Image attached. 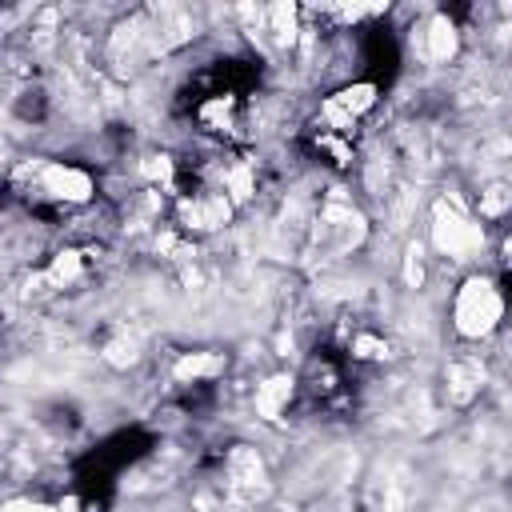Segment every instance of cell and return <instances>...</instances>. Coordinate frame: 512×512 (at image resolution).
Masks as SVG:
<instances>
[{"label":"cell","instance_id":"obj_13","mask_svg":"<svg viewBox=\"0 0 512 512\" xmlns=\"http://www.w3.org/2000/svg\"><path fill=\"white\" fill-rule=\"evenodd\" d=\"M140 172H144V180H152V184H168L172 172H176V164H172V156H148V160L140 164Z\"/></svg>","mask_w":512,"mask_h":512},{"label":"cell","instance_id":"obj_6","mask_svg":"<svg viewBox=\"0 0 512 512\" xmlns=\"http://www.w3.org/2000/svg\"><path fill=\"white\" fill-rule=\"evenodd\" d=\"M456 48H460L456 20L444 16V12H436V16L428 20V28H424V56H428L432 64H448V60L456 56Z\"/></svg>","mask_w":512,"mask_h":512},{"label":"cell","instance_id":"obj_9","mask_svg":"<svg viewBox=\"0 0 512 512\" xmlns=\"http://www.w3.org/2000/svg\"><path fill=\"white\" fill-rule=\"evenodd\" d=\"M80 272H84L80 252H76V248H64V252H56V256H52V264H48L36 280H40L44 288H52V292H56V288H72V284L80 280Z\"/></svg>","mask_w":512,"mask_h":512},{"label":"cell","instance_id":"obj_14","mask_svg":"<svg viewBox=\"0 0 512 512\" xmlns=\"http://www.w3.org/2000/svg\"><path fill=\"white\" fill-rule=\"evenodd\" d=\"M352 356H360V360H384V356H388V344L376 340V336H368V332H360V336L352 340Z\"/></svg>","mask_w":512,"mask_h":512},{"label":"cell","instance_id":"obj_1","mask_svg":"<svg viewBox=\"0 0 512 512\" xmlns=\"http://www.w3.org/2000/svg\"><path fill=\"white\" fill-rule=\"evenodd\" d=\"M504 320V296H500V284L484 272L468 276L460 288H456V300H452V328L464 336V340H488Z\"/></svg>","mask_w":512,"mask_h":512},{"label":"cell","instance_id":"obj_11","mask_svg":"<svg viewBox=\"0 0 512 512\" xmlns=\"http://www.w3.org/2000/svg\"><path fill=\"white\" fill-rule=\"evenodd\" d=\"M508 200H512L508 184H488V188H480V220H500V216L508 212Z\"/></svg>","mask_w":512,"mask_h":512},{"label":"cell","instance_id":"obj_3","mask_svg":"<svg viewBox=\"0 0 512 512\" xmlns=\"http://www.w3.org/2000/svg\"><path fill=\"white\" fill-rule=\"evenodd\" d=\"M36 184H40L44 196H52V200H60V204H88L92 192H96L92 176H88L84 168H76V164H64V160L40 164Z\"/></svg>","mask_w":512,"mask_h":512},{"label":"cell","instance_id":"obj_5","mask_svg":"<svg viewBox=\"0 0 512 512\" xmlns=\"http://www.w3.org/2000/svg\"><path fill=\"white\" fill-rule=\"evenodd\" d=\"M232 220V200L224 192H196L192 200H180V224L188 232H216Z\"/></svg>","mask_w":512,"mask_h":512},{"label":"cell","instance_id":"obj_8","mask_svg":"<svg viewBox=\"0 0 512 512\" xmlns=\"http://www.w3.org/2000/svg\"><path fill=\"white\" fill-rule=\"evenodd\" d=\"M480 388H484V368L476 360H452L448 364V400L452 404H468Z\"/></svg>","mask_w":512,"mask_h":512},{"label":"cell","instance_id":"obj_15","mask_svg":"<svg viewBox=\"0 0 512 512\" xmlns=\"http://www.w3.org/2000/svg\"><path fill=\"white\" fill-rule=\"evenodd\" d=\"M0 512H52L44 500H32V496H12L0 504Z\"/></svg>","mask_w":512,"mask_h":512},{"label":"cell","instance_id":"obj_4","mask_svg":"<svg viewBox=\"0 0 512 512\" xmlns=\"http://www.w3.org/2000/svg\"><path fill=\"white\" fill-rule=\"evenodd\" d=\"M376 104V84H344L340 92H332L324 104H320V116H324V124L328 128H336V132H348L368 108Z\"/></svg>","mask_w":512,"mask_h":512},{"label":"cell","instance_id":"obj_10","mask_svg":"<svg viewBox=\"0 0 512 512\" xmlns=\"http://www.w3.org/2000/svg\"><path fill=\"white\" fill-rule=\"evenodd\" d=\"M220 368H224V360H220L216 352H184V356L172 364V376H176L180 384H196V380L216 376Z\"/></svg>","mask_w":512,"mask_h":512},{"label":"cell","instance_id":"obj_12","mask_svg":"<svg viewBox=\"0 0 512 512\" xmlns=\"http://www.w3.org/2000/svg\"><path fill=\"white\" fill-rule=\"evenodd\" d=\"M136 356H140V344H136L132 336H120V340H112V344L104 348V360H108L112 368H128V364H136Z\"/></svg>","mask_w":512,"mask_h":512},{"label":"cell","instance_id":"obj_2","mask_svg":"<svg viewBox=\"0 0 512 512\" xmlns=\"http://www.w3.org/2000/svg\"><path fill=\"white\" fill-rule=\"evenodd\" d=\"M432 244L440 256L472 260L476 252H484V224H476L460 204L440 200L432 208Z\"/></svg>","mask_w":512,"mask_h":512},{"label":"cell","instance_id":"obj_7","mask_svg":"<svg viewBox=\"0 0 512 512\" xmlns=\"http://www.w3.org/2000/svg\"><path fill=\"white\" fill-rule=\"evenodd\" d=\"M288 400H292V376H284V372L260 380L256 392H252V404H256V416L260 420H276L288 408Z\"/></svg>","mask_w":512,"mask_h":512}]
</instances>
